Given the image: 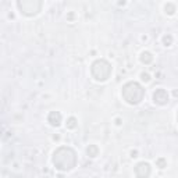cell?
<instances>
[{
    "label": "cell",
    "mask_w": 178,
    "mask_h": 178,
    "mask_svg": "<svg viewBox=\"0 0 178 178\" xmlns=\"http://www.w3.org/2000/svg\"><path fill=\"white\" fill-rule=\"evenodd\" d=\"M167 100H168V95H167V92L163 91V89H159L155 93V102H157L159 104H164Z\"/></svg>",
    "instance_id": "obj_1"
}]
</instances>
